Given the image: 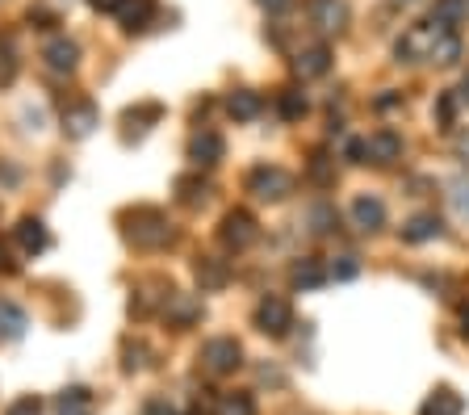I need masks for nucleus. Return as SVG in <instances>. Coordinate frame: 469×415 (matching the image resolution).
<instances>
[{
	"instance_id": "nucleus-1",
	"label": "nucleus",
	"mask_w": 469,
	"mask_h": 415,
	"mask_svg": "<svg viewBox=\"0 0 469 415\" xmlns=\"http://www.w3.org/2000/svg\"><path fill=\"white\" fill-rule=\"evenodd\" d=\"M394 55L402 63H457L461 59V38L445 22H419L394 42Z\"/></svg>"
},
{
	"instance_id": "nucleus-2",
	"label": "nucleus",
	"mask_w": 469,
	"mask_h": 415,
	"mask_svg": "<svg viewBox=\"0 0 469 415\" xmlns=\"http://www.w3.org/2000/svg\"><path fill=\"white\" fill-rule=\"evenodd\" d=\"M126 239H131L134 248H168L172 239H176V231H172V222L164 210L156 206H139L126 214Z\"/></svg>"
},
{
	"instance_id": "nucleus-3",
	"label": "nucleus",
	"mask_w": 469,
	"mask_h": 415,
	"mask_svg": "<svg viewBox=\"0 0 469 415\" xmlns=\"http://www.w3.org/2000/svg\"><path fill=\"white\" fill-rule=\"evenodd\" d=\"M243 365V344L235 336H214V340L202 344V369L214 374V378H227Z\"/></svg>"
},
{
	"instance_id": "nucleus-4",
	"label": "nucleus",
	"mask_w": 469,
	"mask_h": 415,
	"mask_svg": "<svg viewBox=\"0 0 469 415\" xmlns=\"http://www.w3.org/2000/svg\"><path fill=\"white\" fill-rule=\"evenodd\" d=\"M256 328L265 331V336H273V340H281L293 328V311H289L285 298H277V293L260 298V306H256Z\"/></svg>"
},
{
	"instance_id": "nucleus-5",
	"label": "nucleus",
	"mask_w": 469,
	"mask_h": 415,
	"mask_svg": "<svg viewBox=\"0 0 469 415\" xmlns=\"http://www.w3.org/2000/svg\"><path fill=\"white\" fill-rule=\"evenodd\" d=\"M248 189H252L260 202H281V197L293 194V176H289L285 168H277V164H273V168L265 164V168H256L252 176H248Z\"/></svg>"
},
{
	"instance_id": "nucleus-6",
	"label": "nucleus",
	"mask_w": 469,
	"mask_h": 415,
	"mask_svg": "<svg viewBox=\"0 0 469 415\" xmlns=\"http://www.w3.org/2000/svg\"><path fill=\"white\" fill-rule=\"evenodd\" d=\"M218 239L239 252V248H248L256 239V219L248 210H227V214H222V227H218Z\"/></svg>"
},
{
	"instance_id": "nucleus-7",
	"label": "nucleus",
	"mask_w": 469,
	"mask_h": 415,
	"mask_svg": "<svg viewBox=\"0 0 469 415\" xmlns=\"http://www.w3.org/2000/svg\"><path fill=\"white\" fill-rule=\"evenodd\" d=\"M306 13L323 34H339L348 25V5L344 0H306Z\"/></svg>"
},
{
	"instance_id": "nucleus-8",
	"label": "nucleus",
	"mask_w": 469,
	"mask_h": 415,
	"mask_svg": "<svg viewBox=\"0 0 469 415\" xmlns=\"http://www.w3.org/2000/svg\"><path fill=\"white\" fill-rule=\"evenodd\" d=\"M96 126H101V113H96L93 101H76L63 110V135L68 139H88Z\"/></svg>"
},
{
	"instance_id": "nucleus-9",
	"label": "nucleus",
	"mask_w": 469,
	"mask_h": 415,
	"mask_svg": "<svg viewBox=\"0 0 469 415\" xmlns=\"http://www.w3.org/2000/svg\"><path fill=\"white\" fill-rule=\"evenodd\" d=\"M42 63H47L55 76H68L76 72V63H80V47H76L72 38H50L47 47H42Z\"/></svg>"
},
{
	"instance_id": "nucleus-10",
	"label": "nucleus",
	"mask_w": 469,
	"mask_h": 415,
	"mask_svg": "<svg viewBox=\"0 0 469 415\" xmlns=\"http://www.w3.org/2000/svg\"><path fill=\"white\" fill-rule=\"evenodd\" d=\"M222 156H227V143H222V135H214V131H197V135L189 139V159L197 168H214Z\"/></svg>"
},
{
	"instance_id": "nucleus-11",
	"label": "nucleus",
	"mask_w": 469,
	"mask_h": 415,
	"mask_svg": "<svg viewBox=\"0 0 469 415\" xmlns=\"http://www.w3.org/2000/svg\"><path fill=\"white\" fill-rule=\"evenodd\" d=\"M202 298L197 293H168V302H164V315H168L172 328H193L197 319H202Z\"/></svg>"
},
{
	"instance_id": "nucleus-12",
	"label": "nucleus",
	"mask_w": 469,
	"mask_h": 415,
	"mask_svg": "<svg viewBox=\"0 0 469 415\" xmlns=\"http://www.w3.org/2000/svg\"><path fill=\"white\" fill-rule=\"evenodd\" d=\"M352 222H356L361 231H382V227H385L382 197H374V194H361V197H356V202H352Z\"/></svg>"
},
{
	"instance_id": "nucleus-13",
	"label": "nucleus",
	"mask_w": 469,
	"mask_h": 415,
	"mask_svg": "<svg viewBox=\"0 0 469 415\" xmlns=\"http://www.w3.org/2000/svg\"><path fill=\"white\" fill-rule=\"evenodd\" d=\"M17 244L30 252V257H38V252H47L50 248V231L42 219H22L17 222Z\"/></svg>"
},
{
	"instance_id": "nucleus-14",
	"label": "nucleus",
	"mask_w": 469,
	"mask_h": 415,
	"mask_svg": "<svg viewBox=\"0 0 469 415\" xmlns=\"http://www.w3.org/2000/svg\"><path fill=\"white\" fill-rule=\"evenodd\" d=\"M327 68H331V50L327 47H306V50H298V59H293V72H298L302 80L327 76Z\"/></svg>"
},
{
	"instance_id": "nucleus-15",
	"label": "nucleus",
	"mask_w": 469,
	"mask_h": 415,
	"mask_svg": "<svg viewBox=\"0 0 469 415\" xmlns=\"http://www.w3.org/2000/svg\"><path fill=\"white\" fill-rule=\"evenodd\" d=\"M193 273H197V281H202V290H222V285L230 281L227 260H218V257H197Z\"/></svg>"
},
{
	"instance_id": "nucleus-16",
	"label": "nucleus",
	"mask_w": 469,
	"mask_h": 415,
	"mask_svg": "<svg viewBox=\"0 0 469 415\" xmlns=\"http://www.w3.org/2000/svg\"><path fill=\"white\" fill-rule=\"evenodd\" d=\"M260 110H265L260 93H248V88H239V93H230V97H227V113L235 118V122H252V118H260Z\"/></svg>"
},
{
	"instance_id": "nucleus-17",
	"label": "nucleus",
	"mask_w": 469,
	"mask_h": 415,
	"mask_svg": "<svg viewBox=\"0 0 469 415\" xmlns=\"http://www.w3.org/2000/svg\"><path fill=\"white\" fill-rule=\"evenodd\" d=\"M398 156H402V139H398L394 131H377V135L369 139V159H374V164H394Z\"/></svg>"
},
{
	"instance_id": "nucleus-18",
	"label": "nucleus",
	"mask_w": 469,
	"mask_h": 415,
	"mask_svg": "<svg viewBox=\"0 0 469 415\" xmlns=\"http://www.w3.org/2000/svg\"><path fill=\"white\" fill-rule=\"evenodd\" d=\"M55 415H93V394L85 386H68L55 399Z\"/></svg>"
},
{
	"instance_id": "nucleus-19",
	"label": "nucleus",
	"mask_w": 469,
	"mask_h": 415,
	"mask_svg": "<svg viewBox=\"0 0 469 415\" xmlns=\"http://www.w3.org/2000/svg\"><path fill=\"white\" fill-rule=\"evenodd\" d=\"M25 328H30V319H25V311L17 302H0V336L5 340H22Z\"/></svg>"
},
{
	"instance_id": "nucleus-20",
	"label": "nucleus",
	"mask_w": 469,
	"mask_h": 415,
	"mask_svg": "<svg viewBox=\"0 0 469 415\" xmlns=\"http://www.w3.org/2000/svg\"><path fill=\"white\" fill-rule=\"evenodd\" d=\"M465 411V399H461L457 391H448V386H440V391L423 403V411L419 415H461Z\"/></svg>"
},
{
	"instance_id": "nucleus-21",
	"label": "nucleus",
	"mask_w": 469,
	"mask_h": 415,
	"mask_svg": "<svg viewBox=\"0 0 469 415\" xmlns=\"http://www.w3.org/2000/svg\"><path fill=\"white\" fill-rule=\"evenodd\" d=\"M402 239H407V244H428V239H440V219H432V214H415V219L402 227Z\"/></svg>"
},
{
	"instance_id": "nucleus-22",
	"label": "nucleus",
	"mask_w": 469,
	"mask_h": 415,
	"mask_svg": "<svg viewBox=\"0 0 469 415\" xmlns=\"http://www.w3.org/2000/svg\"><path fill=\"white\" fill-rule=\"evenodd\" d=\"M323 281H327V269L314 257H302L298 265H293V285H302V290H319Z\"/></svg>"
},
{
	"instance_id": "nucleus-23",
	"label": "nucleus",
	"mask_w": 469,
	"mask_h": 415,
	"mask_svg": "<svg viewBox=\"0 0 469 415\" xmlns=\"http://www.w3.org/2000/svg\"><path fill=\"white\" fill-rule=\"evenodd\" d=\"M151 13H156V0H126L118 17L126 30H143V25L151 22Z\"/></svg>"
},
{
	"instance_id": "nucleus-24",
	"label": "nucleus",
	"mask_w": 469,
	"mask_h": 415,
	"mask_svg": "<svg viewBox=\"0 0 469 415\" xmlns=\"http://www.w3.org/2000/svg\"><path fill=\"white\" fill-rule=\"evenodd\" d=\"M461 17H469V0H436L432 22H445L448 30H453V25H457Z\"/></svg>"
},
{
	"instance_id": "nucleus-25",
	"label": "nucleus",
	"mask_w": 469,
	"mask_h": 415,
	"mask_svg": "<svg viewBox=\"0 0 469 415\" xmlns=\"http://www.w3.org/2000/svg\"><path fill=\"white\" fill-rule=\"evenodd\" d=\"M176 194H181L185 206H202L205 194H210V185L197 181V176H181V181H176Z\"/></svg>"
},
{
	"instance_id": "nucleus-26",
	"label": "nucleus",
	"mask_w": 469,
	"mask_h": 415,
	"mask_svg": "<svg viewBox=\"0 0 469 415\" xmlns=\"http://www.w3.org/2000/svg\"><path fill=\"white\" fill-rule=\"evenodd\" d=\"M277 105H281V118H285V122H298L302 113H306V97H302L298 88H285L277 97Z\"/></svg>"
},
{
	"instance_id": "nucleus-27",
	"label": "nucleus",
	"mask_w": 469,
	"mask_h": 415,
	"mask_svg": "<svg viewBox=\"0 0 469 415\" xmlns=\"http://www.w3.org/2000/svg\"><path fill=\"white\" fill-rule=\"evenodd\" d=\"M218 415H256V399L252 394H227L218 403Z\"/></svg>"
},
{
	"instance_id": "nucleus-28",
	"label": "nucleus",
	"mask_w": 469,
	"mask_h": 415,
	"mask_svg": "<svg viewBox=\"0 0 469 415\" xmlns=\"http://www.w3.org/2000/svg\"><path fill=\"white\" fill-rule=\"evenodd\" d=\"M331 227H336V210H331V206H314L311 210V231L314 235H327Z\"/></svg>"
},
{
	"instance_id": "nucleus-29",
	"label": "nucleus",
	"mask_w": 469,
	"mask_h": 415,
	"mask_svg": "<svg viewBox=\"0 0 469 415\" xmlns=\"http://www.w3.org/2000/svg\"><path fill=\"white\" fill-rule=\"evenodd\" d=\"M356 273H361V260H356V257H339L336 265L327 269V277H336V281H352Z\"/></svg>"
},
{
	"instance_id": "nucleus-30",
	"label": "nucleus",
	"mask_w": 469,
	"mask_h": 415,
	"mask_svg": "<svg viewBox=\"0 0 469 415\" xmlns=\"http://www.w3.org/2000/svg\"><path fill=\"white\" fill-rule=\"evenodd\" d=\"M448 197H453V210H457L461 219H469V181H457Z\"/></svg>"
},
{
	"instance_id": "nucleus-31",
	"label": "nucleus",
	"mask_w": 469,
	"mask_h": 415,
	"mask_svg": "<svg viewBox=\"0 0 469 415\" xmlns=\"http://www.w3.org/2000/svg\"><path fill=\"white\" fill-rule=\"evenodd\" d=\"M436 118H440V126H453V118H457V97H453V93H445V97H440V105H436Z\"/></svg>"
},
{
	"instance_id": "nucleus-32",
	"label": "nucleus",
	"mask_w": 469,
	"mask_h": 415,
	"mask_svg": "<svg viewBox=\"0 0 469 415\" xmlns=\"http://www.w3.org/2000/svg\"><path fill=\"white\" fill-rule=\"evenodd\" d=\"M5 415H42V403H38V394H25V399H17Z\"/></svg>"
},
{
	"instance_id": "nucleus-33",
	"label": "nucleus",
	"mask_w": 469,
	"mask_h": 415,
	"mask_svg": "<svg viewBox=\"0 0 469 415\" xmlns=\"http://www.w3.org/2000/svg\"><path fill=\"white\" fill-rule=\"evenodd\" d=\"M88 5H93L96 13H122V5H126V0H88Z\"/></svg>"
},
{
	"instance_id": "nucleus-34",
	"label": "nucleus",
	"mask_w": 469,
	"mask_h": 415,
	"mask_svg": "<svg viewBox=\"0 0 469 415\" xmlns=\"http://www.w3.org/2000/svg\"><path fill=\"white\" fill-rule=\"evenodd\" d=\"M260 9H268V13H285V9H289V0H260Z\"/></svg>"
},
{
	"instance_id": "nucleus-35",
	"label": "nucleus",
	"mask_w": 469,
	"mask_h": 415,
	"mask_svg": "<svg viewBox=\"0 0 469 415\" xmlns=\"http://www.w3.org/2000/svg\"><path fill=\"white\" fill-rule=\"evenodd\" d=\"M143 415H172V411H168V403H147Z\"/></svg>"
},
{
	"instance_id": "nucleus-36",
	"label": "nucleus",
	"mask_w": 469,
	"mask_h": 415,
	"mask_svg": "<svg viewBox=\"0 0 469 415\" xmlns=\"http://www.w3.org/2000/svg\"><path fill=\"white\" fill-rule=\"evenodd\" d=\"M394 105H398L394 93H385V97H377V110H394Z\"/></svg>"
},
{
	"instance_id": "nucleus-37",
	"label": "nucleus",
	"mask_w": 469,
	"mask_h": 415,
	"mask_svg": "<svg viewBox=\"0 0 469 415\" xmlns=\"http://www.w3.org/2000/svg\"><path fill=\"white\" fill-rule=\"evenodd\" d=\"M0 273H13V260L5 257V248H0Z\"/></svg>"
},
{
	"instance_id": "nucleus-38",
	"label": "nucleus",
	"mask_w": 469,
	"mask_h": 415,
	"mask_svg": "<svg viewBox=\"0 0 469 415\" xmlns=\"http://www.w3.org/2000/svg\"><path fill=\"white\" fill-rule=\"evenodd\" d=\"M461 97H465V101H469V80H465V88H461Z\"/></svg>"
}]
</instances>
